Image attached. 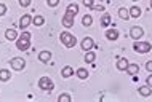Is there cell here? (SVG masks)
I'll return each mask as SVG.
<instances>
[{"label":"cell","instance_id":"6da1fadb","mask_svg":"<svg viewBox=\"0 0 152 102\" xmlns=\"http://www.w3.org/2000/svg\"><path fill=\"white\" fill-rule=\"evenodd\" d=\"M29 46H31V34L29 32H23V35L16 40V48L19 51H26L29 50Z\"/></svg>","mask_w":152,"mask_h":102},{"label":"cell","instance_id":"7a4b0ae2","mask_svg":"<svg viewBox=\"0 0 152 102\" xmlns=\"http://www.w3.org/2000/svg\"><path fill=\"white\" fill-rule=\"evenodd\" d=\"M59 38H61V42L64 43V46H67V48H74L77 43V38L72 34H69V32H61Z\"/></svg>","mask_w":152,"mask_h":102},{"label":"cell","instance_id":"3957f363","mask_svg":"<svg viewBox=\"0 0 152 102\" xmlns=\"http://www.w3.org/2000/svg\"><path fill=\"white\" fill-rule=\"evenodd\" d=\"M39 88L43 89V91H51V89L55 88V85H53L50 77H42V78L39 80Z\"/></svg>","mask_w":152,"mask_h":102},{"label":"cell","instance_id":"277c9868","mask_svg":"<svg viewBox=\"0 0 152 102\" xmlns=\"http://www.w3.org/2000/svg\"><path fill=\"white\" fill-rule=\"evenodd\" d=\"M10 66L13 70H24V67H26V61L23 58H13L10 61Z\"/></svg>","mask_w":152,"mask_h":102},{"label":"cell","instance_id":"5b68a950","mask_svg":"<svg viewBox=\"0 0 152 102\" xmlns=\"http://www.w3.org/2000/svg\"><path fill=\"white\" fill-rule=\"evenodd\" d=\"M133 48L138 53H147V51H151V43L149 42H134Z\"/></svg>","mask_w":152,"mask_h":102},{"label":"cell","instance_id":"8992f818","mask_svg":"<svg viewBox=\"0 0 152 102\" xmlns=\"http://www.w3.org/2000/svg\"><path fill=\"white\" fill-rule=\"evenodd\" d=\"M142 34H144V30H142L139 26H133V27L130 29V37H131V38H134V40L141 38Z\"/></svg>","mask_w":152,"mask_h":102},{"label":"cell","instance_id":"52a82bcc","mask_svg":"<svg viewBox=\"0 0 152 102\" xmlns=\"http://www.w3.org/2000/svg\"><path fill=\"white\" fill-rule=\"evenodd\" d=\"M74 18H75L74 14L66 13V14L63 16V26H64V27H67V29H71V27L74 26Z\"/></svg>","mask_w":152,"mask_h":102},{"label":"cell","instance_id":"ba28073f","mask_svg":"<svg viewBox=\"0 0 152 102\" xmlns=\"http://www.w3.org/2000/svg\"><path fill=\"white\" fill-rule=\"evenodd\" d=\"M93 46H94V42H93L91 37H85V38L82 40V50L83 51H90Z\"/></svg>","mask_w":152,"mask_h":102},{"label":"cell","instance_id":"9c48e42d","mask_svg":"<svg viewBox=\"0 0 152 102\" xmlns=\"http://www.w3.org/2000/svg\"><path fill=\"white\" fill-rule=\"evenodd\" d=\"M32 22V18H31V14H24L21 19H19V27H21V30L23 29H26V27H29V24Z\"/></svg>","mask_w":152,"mask_h":102},{"label":"cell","instance_id":"30bf717a","mask_svg":"<svg viewBox=\"0 0 152 102\" xmlns=\"http://www.w3.org/2000/svg\"><path fill=\"white\" fill-rule=\"evenodd\" d=\"M106 38L112 40V42H114V40H117L118 38V30L117 29H107V30H106Z\"/></svg>","mask_w":152,"mask_h":102},{"label":"cell","instance_id":"8fae6325","mask_svg":"<svg viewBox=\"0 0 152 102\" xmlns=\"http://www.w3.org/2000/svg\"><path fill=\"white\" fill-rule=\"evenodd\" d=\"M5 38L8 40V42H13V40H18V34H16L15 29H8L5 32Z\"/></svg>","mask_w":152,"mask_h":102},{"label":"cell","instance_id":"7c38bea8","mask_svg":"<svg viewBox=\"0 0 152 102\" xmlns=\"http://www.w3.org/2000/svg\"><path fill=\"white\" fill-rule=\"evenodd\" d=\"M51 59V53L50 51H40L39 53V61L40 62H48Z\"/></svg>","mask_w":152,"mask_h":102},{"label":"cell","instance_id":"4fadbf2b","mask_svg":"<svg viewBox=\"0 0 152 102\" xmlns=\"http://www.w3.org/2000/svg\"><path fill=\"white\" fill-rule=\"evenodd\" d=\"M66 13H71V14L75 16L79 13V5H77V3H69L67 8H66Z\"/></svg>","mask_w":152,"mask_h":102},{"label":"cell","instance_id":"5bb4252c","mask_svg":"<svg viewBox=\"0 0 152 102\" xmlns=\"http://www.w3.org/2000/svg\"><path fill=\"white\" fill-rule=\"evenodd\" d=\"M61 75H63L64 78H69V77H72V75H74V69H72L71 66L63 67V70H61Z\"/></svg>","mask_w":152,"mask_h":102},{"label":"cell","instance_id":"9a60e30c","mask_svg":"<svg viewBox=\"0 0 152 102\" xmlns=\"http://www.w3.org/2000/svg\"><path fill=\"white\" fill-rule=\"evenodd\" d=\"M126 67H128V61L125 58H120L117 61V69L118 70H126Z\"/></svg>","mask_w":152,"mask_h":102},{"label":"cell","instance_id":"2e32d148","mask_svg":"<svg viewBox=\"0 0 152 102\" xmlns=\"http://www.w3.org/2000/svg\"><path fill=\"white\" fill-rule=\"evenodd\" d=\"M10 78H11L10 70H7V69H2V70H0V81H8Z\"/></svg>","mask_w":152,"mask_h":102},{"label":"cell","instance_id":"e0dca14e","mask_svg":"<svg viewBox=\"0 0 152 102\" xmlns=\"http://www.w3.org/2000/svg\"><path fill=\"white\" fill-rule=\"evenodd\" d=\"M138 91H139V94H141V96L147 97V96H151L152 89H151V86H149V85H146V86H141V88L138 89Z\"/></svg>","mask_w":152,"mask_h":102},{"label":"cell","instance_id":"ac0fdd59","mask_svg":"<svg viewBox=\"0 0 152 102\" xmlns=\"http://www.w3.org/2000/svg\"><path fill=\"white\" fill-rule=\"evenodd\" d=\"M118 16H120L122 19H125V21H128V19L131 18L130 10H126V8H120V10H118Z\"/></svg>","mask_w":152,"mask_h":102},{"label":"cell","instance_id":"d6986e66","mask_svg":"<svg viewBox=\"0 0 152 102\" xmlns=\"http://www.w3.org/2000/svg\"><path fill=\"white\" fill-rule=\"evenodd\" d=\"M126 72H128L130 75H136V73L139 72L138 64H128V67H126Z\"/></svg>","mask_w":152,"mask_h":102},{"label":"cell","instance_id":"ffe728a7","mask_svg":"<svg viewBox=\"0 0 152 102\" xmlns=\"http://www.w3.org/2000/svg\"><path fill=\"white\" fill-rule=\"evenodd\" d=\"M101 26H102V27L110 26V14H109V13H104V14H102V18H101Z\"/></svg>","mask_w":152,"mask_h":102},{"label":"cell","instance_id":"44dd1931","mask_svg":"<svg viewBox=\"0 0 152 102\" xmlns=\"http://www.w3.org/2000/svg\"><path fill=\"white\" fill-rule=\"evenodd\" d=\"M75 75L79 77L80 80H85L88 77V72H87V69H83V67H80V69H77V72H75Z\"/></svg>","mask_w":152,"mask_h":102},{"label":"cell","instance_id":"7402d4cb","mask_svg":"<svg viewBox=\"0 0 152 102\" xmlns=\"http://www.w3.org/2000/svg\"><path fill=\"white\" fill-rule=\"evenodd\" d=\"M130 16L131 18H139V16H141V10H139L138 7H131L130 8Z\"/></svg>","mask_w":152,"mask_h":102},{"label":"cell","instance_id":"603a6c76","mask_svg":"<svg viewBox=\"0 0 152 102\" xmlns=\"http://www.w3.org/2000/svg\"><path fill=\"white\" fill-rule=\"evenodd\" d=\"M32 22L35 24V26H43V22H45V18L43 16H40V14H37L32 18Z\"/></svg>","mask_w":152,"mask_h":102},{"label":"cell","instance_id":"cb8c5ba5","mask_svg":"<svg viewBox=\"0 0 152 102\" xmlns=\"http://www.w3.org/2000/svg\"><path fill=\"white\" fill-rule=\"evenodd\" d=\"M82 22H83V26H91L93 24V18H91V14H85L83 16V19H82Z\"/></svg>","mask_w":152,"mask_h":102},{"label":"cell","instance_id":"d4e9b609","mask_svg":"<svg viewBox=\"0 0 152 102\" xmlns=\"http://www.w3.org/2000/svg\"><path fill=\"white\" fill-rule=\"evenodd\" d=\"M94 59H96V54H94L93 51H87V54H85V61L90 64V62H93Z\"/></svg>","mask_w":152,"mask_h":102},{"label":"cell","instance_id":"484cf974","mask_svg":"<svg viewBox=\"0 0 152 102\" xmlns=\"http://www.w3.org/2000/svg\"><path fill=\"white\" fill-rule=\"evenodd\" d=\"M58 101H59V102H71V101H72V97L69 96V94H59Z\"/></svg>","mask_w":152,"mask_h":102},{"label":"cell","instance_id":"4316f807","mask_svg":"<svg viewBox=\"0 0 152 102\" xmlns=\"http://www.w3.org/2000/svg\"><path fill=\"white\" fill-rule=\"evenodd\" d=\"M47 3H48V7H58L59 0H47Z\"/></svg>","mask_w":152,"mask_h":102},{"label":"cell","instance_id":"83f0119b","mask_svg":"<svg viewBox=\"0 0 152 102\" xmlns=\"http://www.w3.org/2000/svg\"><path fill=\"white\" fill-rule=\"evenodd\" d=\"M19 5H21L23 8H26V7L31 5V0H19Z\"/></svg>","mask_w":152,"mask_h":102},{"label":"cell","instance_id":"f1b7e54d","mask_svg":"<svg viewBox=\"0 0 152 102\" xmlns=\"http://www.w3.org/2000/svg\"><path fill=\"white\" fill-rule=\"evenodd\" d=\"M7 13V5L5 3H0V16H3Z\"/></svg>","mask_w":152,"mask_h":102},{"label":"cell","instance_id":"f546056e","mask_svg":"<svg viewBox=\"0 0 152 102\" xmlns=\"http://www.w3.org/2000/svg\"><path fill=\"white\" fill-rule=\"evenodd\" d=\"M83 5L88 8H93V0H83Z\"/></svg>","mask_w":152,"mask_h":102},{"label":"cell","instance_id":"4dcf8cb0","mask_svg":"<svg viewBox=\"0 0 152 102\" xmlns=\"http://www.w3.org/2000/svg\"><path fill=\"white\" fill-rule=\"evenodd\" d=\"M93 10H96V11H104V7H102V5H93Z\"/></svg>","mask_w":152,"mask_h":102},{"label":"cell","instance_id":"1f68e13d","mask_svg":"<svg viewBox=\"0 0 152 102\" xmlns=\"http://www.w3.org/2000/svg\"><path fill=\"white\" fill-rule=\"evenodd\" d=\"M146 81H147V85H149V86L152 88V72H151V75L147 77V80H146Z\"/></svg>","mask_w":152,"mask_h":102},{"label":"cell","instance_id":"d6a6232c","mask_svg":"<svg viewBox=\"0 0 152 102\" xmlns=\"http://www.w3.org/2000/svg\"><path fill=\"white\" fill-rule=\"evenodd\" d=\"M146 69H147L149 72H152V61H149V62L146 64Z\"/></svg>","mask_w":152,"mask_h":102},{"label":"cell","instance_id":"836d02e7","mask_svg":"<svg viewBox=\"0 0 152 102\" xmlns=\"http://www.w3.org/2000/svg\"><path fill=\"white\" fill-rule=\"evenodd\" d=\"M151 8H152V0H151Z\"/></svg>","mask_w":152,"mask_h":102}]
</instances>
